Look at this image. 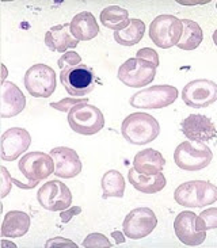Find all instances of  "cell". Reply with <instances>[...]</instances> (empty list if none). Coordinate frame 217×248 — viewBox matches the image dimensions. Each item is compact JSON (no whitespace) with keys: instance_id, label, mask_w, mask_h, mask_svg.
Here are the masks:
<instances>
[{"instance_id":"obj_28","label":"cell","mask_w":217,"mask_h":248,"mask_svg":"<svg viewBox=\"0 0 217 248\" xmlns=\"http://www.w3.org/2000/svg\"><path fill=\"white\" fill-rule=\"evenodd\" d=\"M197 224L201 231H210L217 228V208H209L197 216Z\"/></svg>"},{"instance_id":"obj_4","label":"cell","mask_w":217,"mask_h":248,"mask_svg":"<svg viewBox=\"0 0 217 248\" xmlns=\"http://www.w3.org/2000/svg\"><path fill=\"white\" fill-rule=\"evenodd\" d=\"M68 124L75 133L93 136L105 126V117L99 108L90 103H79L68 113Z\"/></svg>"},{"instance_id":"obj_38","label":"cell","mask_w":217,"mask_h":248,"mask_svg":"<svg viewBox=\"0 0 217 248\" xmlns=\"http://www.w3.org/2000/svg\"><path fill=\"white\" fill-rule=\"evenodd\" d=\"M212 38H213V42H215V45L217 46V29L213 31V35H212Z\"/></svg>"},{"instance_id":"obj_20","label":"cell","mask_w":217,"mask_h":248,"mask_svg":"<svg viewBox=\"0 0 217 248\" xmlns=\"http://www.w3.org/2000/svg\"><path fill=\"white\" fill-rule=\"evenodd\" d=\"M164 164L166 160L163 155L152 148H147L137 152L133 159V168L139 174L142 175L160 174L164 168Z\"/></svg>"},{"instance_id":"obj_37","label":"cell","mask_w":217,"mask_h":248,"mask_svg":"<svg viewBox=\"0 0 217 248\" xmlns=\"http://www.w3.org/2000/svg\"><path fill=\"white\" fill-rule=\"evenodd\" d=\"M178 3L181 4H205V3H209V0H202V1H187V0H176Z\"/></svg>"},{"instance_id":"obj_31","label":"cell","mask_w":217,"mask_h":248,"mask_svg":"<svg viewBox=\"0 0 217 248\" xmlns=\"http://www.w3.org/2000/svg\"><path fill=\"white\" fill-rule=\"evenodd\" d=\"M81 64V57L76 52H67L61 56L59 59V67L60 69L65 67H75V65H79Z\"/></svg>"},{"instance_id":"obj_10","label":"cell","mask_w":217,"mask_h":248,"mask_svg":"<svg viewBox=\"0 0 217 248\" xmlns=\"http://www.w3.org/2000/svg\"><path fill=\"white\" fill-rule=\"evenodd\" d=\"M25 87L34 98H49L56 90V74L53 68L45 64H35L26 71Z\"/></svg>"},{"instance_id":"obj_19","label":"cell","mask_w":217,"mask_h":248,"mask_svg":"<svg viewBox=\"0 0 217 248\" xmlns=\"http://www.w3.org/2000/svg\"><path fill=\"white\" fill-rule=\"evenodd\" d=\"M78 44L79 41L74 37L69 23L50 27L45 34V45L53 52L67 53L68 49H75Z\"/></svg>"},{"instance_id":"obj_22","label":"cell","mask_w":217,"mask_h":248,"mask_svg":"<svg viewBox=\"0 0 217 248\" xmlns=\"http://www.w3.org/2000/svg\"><path fill=\"white\" fill-rule=\"evenodd\" d=\"M128 179L130 182V185L137 191L144 193V194H155V193H159L167 185L166 176L162 172L156 175H142L139 174L133 167L129 170Z\"/></svg>"},{"instance_id":"obj_27","label":"cell","mask_w":217,"mask_h":248,"mask_svg":"<svg viewBox=\"0 0 217 248\" xmlns=\"http://www.w3.org/2000/svg\"><path fill=\"white\" fill-rule=\"evenodd\" d=\"M145 25L141 19H130V23L121 31H114V41L122 46H133L142 40Z\"/></svg>"},{"instance_id":"obj_30","label":"cell","mask_w":217,"mask_h":248,"mask_svg":"<svg viewBox=\"0 0 217 248\" xmlns=\"http://www.w3.org/2000/svg\"><path fill=\"white\" fill-rule=\"evenodd\" d=\"M79 103H88V99H76V98H67V99H62V101L53 102L50 103V108L54 110H59L61 113H69L71 108L78 106Z\"/></svg>"},{"instance_id":"obj_33","label":"cell","mask_w":217,"mask_h":248,"mask_svg":"<svg viewBox=\"0 0 217 248\" xmlns=\"http://www.w3.org/2000/svg\"><path fill=\"white\" fill-rule=\"evenodd\" d=\"M78 248V244H75L72 240H68L64 237H54V239H49L45 244V248Z\"/></svg>"},{"instance_id":"obj_29","label":"cell","mask_w":217,"mask_h":248,"mask_svg":"<svg viewBox=\"0 0 217 248\" xmlns=\"http://www.w3.org/2000/svg\"><path fill=\"white\" fill-rule=\"evenodd\" d=\"M83 247L84 248H110L113 247V244L110 243L108 237L102 233L94 232V233H90V235L83 240Z\"/></svg>"},{"instance_id":"obj_21","label":"cell","mask_w":217,"mask_h":248,"mask_svg":"<svg viewBox=\"0 0 217 248\" xmlns=\"http://www.w3.org/2000/svg\"><path fill=\"white\" fill-rule=\"evenodd\" d=\"M71 31L78 41H91L99 34V26L93 13L83 11L75 15L71 23Z\"/></svg>"},{"instance_id":"obj_32","label":"cell","mask_w":217,"mask_h":248,"mask_svg":"<svg viewBox=\"0 0 217 248\" xmlns=\"http://www.w3.org/2000/svg\"><path fill=\"white\" fill-rule=\"evenodd\" d=\"M136 57H137V59H141V60L148 61L151 64H154L156 68L159 67V64H160V61H159V54H157L156 50L151 49V47H142L140 50H137Z\"/></svg>"},{"instance_id":"obj_35","label":"cell","mask_w":217,"mask_h":248,"mask_svg":"<svg viewBox=\"0 0 217 248\" xmlns=\"http://www.w3.org/2000/svg\"><path fill=\"white\" fill-rule=\"evenodd\" d=\"M81 213V208L80 206H74V208L71 209H65V212H61L60 213V218L61 221L64 222V224H68V222L71 221V218L74 217V216H78Z\"/></svg>"},{"instance_id":"obj_13","label":"cell","mask_w":217,"mask_h":248,"mask_svg":"<svg viewBox=\"0 0 217 248\" xmlns=\"http://www.w3.org/2000/svg\"><path fill=\"white\" fill-rule=\"evenodd\" d=\"M182 99L189 108H208L217 101V84L208 79L190 81L183 87Z\"/></svg>"},{"instance_id":"obj_12","label":"cell","mask_w":217,"mask_h":248,"mask_svg":"<svg viewBox=\"0 0 217 248\" xmlns=\"http://www.w3.org/2000/svg\"><path fill=\"white\" fill-rule=\"evenodd\" d=\"M37 200L47 212H62L71 206L72 193L61 181H49L37 193Z\"/></svg>"},{"instance_id":"obj_2","label":"cell","mask_w":217,"mask_h":248,"mask_svg":"<svg viewBox=\"0 0 217 248\" xmlns=\"http://www.w3.org/2000/svg\"><path fill=\"white\" fill-rule=\"evenodd\" d=\"M174 198L185 208H205L217 201V186L208 181L185 182L176 187Z\"/></svg>"},{"instance_id":"obj_11","label":"cell","mask_w":217,"mask_h":248,"mask_svg":"<svg viewBox=\"0 0 217 248\" xmlns=\"http://www.w3.org/2000/svg\"><path fill=\"white\" fill-rule=\"evenodd\" d=\"M157 225L155 212L149 208L133 209L122 222V232L132 240L144 239L154 232Z\"/></svg>"},{"instance_id":"obj_1","label":"cell","mask_w":217,"mask_h":248,"mask_svg":"<svg viewBox=\"0 0 217 248\" xmlns=\"http://www.w3.org/2000/svg\"><path fill=\"white\" fill-rule=\"evenodd\" d=\"M121 133L132 145H147L156 140L160 133V125L151 114L132 113L122 121Z\"/></svg>"},{"instance_id":"obj_5","label":"cell","mask_w":217,"mask_h":248,"mask_svg":"<svg viewBox=\"0 0 217 248\" xmlns=\"http://www.w3.org/2000/svg\"><path fill=\"white\" fill-rule=\"evenodd\" d=\"M182 33V19H178L170 14L156 16L149 26V38L160 49H169L178 45Z\"/></svg>"},{"instance_id":"obj_6","label":"cell","mask_w":217,"mask_h":248,"mask_svg":"<svg viewBox=\"0 0 217 248\" xmlns=\"http://www.w3.org/2000/svg\"><path fill=\"white\" fill-rule=\"evenodd\" d=\"M178 99V90L174 86L159 84L144 88L130 98V106L136 108H163L171 106Z\"/></svg>"},{"instance_id":"obj_26","label":"cell","mask_w":217,"mask_h":248,"mask_svg":"<svg viewBox=\"0 0 217 248\" xmlns=\"http://www.w3.org/2000/svg\"><path fill=\"white\" fill-rule=\"evenodd\" d=\"M102 190H103V200L108 198H122L125 193V179L120 171L117 170H110L102 176L101 181Z\"/></svg>"},{"instance_id":"obj_8","label":"cell","mask_w":217,"mask_h":248,"mask_svg":"<svg viewBox=\"0 0 217 248\" xmlns=\"http://www.w3.org/2000/svg\"><path fill=\"white\" fill-rule=\"evenodd\" d=\"M60 81L71 96H84L95 87L94 71L84 64L65 67L61 69Z\"/></svg>"},{"instance_id":"obj_15","label":"cell","mask_w":217,"mask_h":248,"mask_svg":"<svg viewBox=\"0 0 217 248\" xmlns=\"http://www.w3.org/2000/svg\"><path fill=\"white\" fill-rule=\"evenodd\" d=\"M181 130L190 141L208 142L217 137V129L209 117L190 114L181 122Z\"/></svg>"},{"instance_id":"obj_23","label":"cell","mask_w":217,"mask_h":248,"mask_svg":"<svg viewBox=\"0 0 217 248\" xmlns=\"http://www.w3.org/2000/svg\"><path fill=\"white\" fill-rule=\"evenodd\" d=\"M30 228V217L25 212L11 210L7 212L1 224L3 237H22Z\"/></svg>"},{"instance_id":"obj_25","label":"cell","mask_w":217,"mask_h":248,"mask_svg":"<svg viewBox=\"0 0 217 248\" xmlns=\"http://www.w3.org/2000/svg\"><path fill=\"white\" fill-rule=\"evenodd\" d=\"M183 33L176 46L182 50H194L201 45L203 40L202 29L191 19H182Z\"/></svg>"},{"instance_id":"obj_9","label":"cell","mask_w":217,"mask_h":248,"mask_svg":"<svg viewBox=\"0 0 217 248\" xmlns=\"http://www.w3.org/2000/svg\"><path fill=\"white\" fill-rule=\"evenodd\" d=\"M156 76V67L148 61L132 57L122 64L117 78L125 86L132 88H140L148 86Z\"/></svg>"},{"instance_id":"obj_36","label":"cell","mask_w":217,"mask_h":248,"mask_svg":"<svg viewBox=\"0 0 217 248\" xmlns=\"http://www.w3.org/2000/svg\"><path fill=\"white\" fill-rule=\"evenodd\" d=\"M111 236L115 239V244H124L125 243V233L124 232H118V231H114Z\"/></svg>"},{"instance_id":"obj_14","label":"cell","mask_w":217,"mask_h":248,"mask_svg":"<svg viewBox=\"0 0 217 248\" xmlns=\"http://www.w3.org/2000/svg\"><path fill=\"white\" fill-rule=\"evenodd\" d=\"M174 232L179 242L189 247H198L206 239V232L200 229L197 216L193 212H181L176 216L174 220Z\"/></svg>"},{"instance_id":"obj_16","label":"cell","mask_w":217,"mask_h":248,"mask_svg":"<svg viewBox=\"0 0 217 248\" xmlns=\"http://www.w3.org/2000/svg\"><path fill=\"white\" fill-rule=\"evenodd\" d=\"M31 144V137L23 127H11L1 136V159L4 161L16 160L25 154Z\"/></svg>"},{"instance_id":"obj_24","label":"cell","mask_w":217,"mask_h":248,"mask_svg":"<svg viewBox=\"0 0 217 248\" xmlns=\"http://www.w3.org/2000/svg\"><path fill=\"white\" fill-rule=\"evenodd\" d=\"M99 19L103 27L111 29L114 31H121L130 23L128 10L120 6H108L103 8Z\"/></svg>"},{"instance_id":"obj_18","label":"cell","mask_w":217,"mask_h":248,"mask_svg":"<svg viewBox=\"0 0 217 248\" xmlns=\"http://www.w3.org/2000/svg\"><path fill=\"white\" fill-rule=\"evenodd\" d=\"M0 117L1 118H11L20 114L26 108V96L13 81H3L1 83V93H0Z\"/></svg>"},{"instance_id":"obj_7","label":"cell","mask_w":217,"mask_h":248,"mask_svg":"<svg viewBox=\"0 0 217 248\" xmlns=\"http://www.w3.org/2000/svg\"><path fill=\"white\" fill-rule=\"evenodd\" d=\"M18 168L29 181V187H35L42 179L54 172V161L50 155L44 152H30L20 157Z\"/></svg>"},{"instance_id":"obj_34","label":"cell","mask_w":217,"mask_h":248,"mask_svg":"<svg viewBox=\"0 0 217 248\" xmlns=\"http://www.w3.org/2000/svg\"><path fill=\"white\" fill-rule=\"evenodd\" d=\"M0 171H1V175H3V183H1V198H4L7 194H8V191L11 190L10 188V185H11V176L8 175L7 172L6 167H0Z\"/></svg>"},{"instance_id":"obj_39","label":"cell","mask_w":217,"mask_h":248,"mask_svg":"<svg viewBox=\"0 0 217 248\" xmlns=\"http://www.w3.org/2000/svg\"><path fill=\"white\" fill-rule=\"evenodd\" d=\"M216 10H217V3H216Z\"/></svg>"},{"instance_id":"obj_17","label":"cell","mask_w":217,"mask_h":248,"mask_svg":"<svg viewBox=\"0 0 217 248\" xmlns=\"http://www.w3.org/2000/svg\"><path fill=\"white\" fill-rule=\"evenodd\" d=\"M54 161V175L64 179H71L81 172V161L79 155L72 148L56 147L50 151Z\"/></svg>"},{"instance_id":"obj_3","label":"cell","mask_w":217,"mask_h":248,"mask_svg":"<svg viewBox=\"0 0 217 248\" xmlns=\"http://www.w3.org/2000/svg\"><path fill=\"white\" fill-rule=\"evenodd\" d=\"M213 154L205 142L183 141L175 148L174 161L178 167L185 171H200L209 166Z\"/></svg>"}]
</instances>
